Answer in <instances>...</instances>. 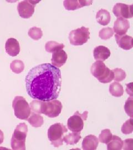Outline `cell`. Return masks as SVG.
I'll return each instance as SVG.
<instances>
[{
	"mask_svg": "<svg viewBox=\"0 0 133 150\" xmlns=\"http://www.w3.org/2000/svg\"><path fill=\"white\" fill-rule=\"evenodd\" d=\"M64 47L63 43H58L56 41H48L45 45L46 51L49 53H53L57 51L63 50Z\"/></svg>",
	"mask_w": 133,
	"mask_h": 150,
	"instance_id": "23",
	"label": "cell"
},
{
	"mask_svg": "<svg viewBox=\"0 0 133 150\" xmlns=\"http://www.w3.org/2000/svg\"><path fill=\"white\" fill-rule=\"evenodd\" d=\"M25 81L27 92L34 99L49 101L59 97L62 86L61 72L51 64H43L32 68Z\"/></svg>",
	"mask_w": 133,
	"mask_h": 150,
	"instance_id": "1",
	"label": "cell"
},
{
	"mask_svg": "<svg viewBox=\"0 0 133 150\" xmlns=\"http://www.w3.org/2000/svg\"><path fill=\"white\" fill-rule=\"evenodd\" d=\"M96 19L100 25L103 26H106L110 21L111 16L110 13L107 10L104 9H101L97 12L96 15Z\"/></svg>",
	"mask_w": 133,
	"mask_h": 150,
	"instance_id": "18",
	"label": "cell"
},
{
	"mask_svg": "<svg viewBox=\"0 0 133 150\" xmlns=\"http://www.w3.org/2000/svg\"><path fill=\"white\" fill-rule=\"evenodd\" d=\"M28 121L32 126L36 128L41 127L44 123L42 116L37 113H32L31 116L28 119Z\"/></svg>",
	"mask_w": 133,
	"mask_h": 150,
	"instance_id": "21",
	"label": "cell"
},
{
	"mask_svg": "<svg viewBox=\"0 0 133 150\" xmlns=\"http://www.w3.org/2000/svg\"><path fill=\"white\" fill-rule=\"evenodd\" d=\"M114 73V79L115 81L120 82L124 80L126 77V73L124 70L121 69H115L112 70Z\"/></svg>",
	"mask_w": 133,
	"mask_h": 150,
	"instance_id": "28",
	"label": "cell"
},
{
	"mask_svg": "<svg viewBox=\"0 0 133 150\" xmlns=\"http://www.w3.org/2000/svg\"><path fill=\"white\" fill-rule=\"evenodd\" d=\"M133 131V119L130 118L123 124L122 127V132L124 134H128L132 133Z\"/></svg>",
	"mask_w": 133,
	"mask_h": 150,
	"instance_id": "29",
	"label": "cell"
},
{
	"mask_svg": "<svg viewBox=\"0 0 133 150\" xmlns=\"http://www.w3.org/2000/svg\"><path fill=\"white\" fill-rule=\"evenodd\" d=\"M115 38L118 45L123 50H129L133 48V38L132 37L127 35H115Z\"/></svg>",
	"mask_w": 133,
	"mask_h": 150,
	"instance_id": "14",
	"label": "cell"
},
{
	"mask_svg": "<svg viewBox=\"0 0 133 150\" xmlns=\"http://www.w3.org/2000/svg\"><path fill=\"white\" fill-rule=\"evenodd\" d=\"M28 127L25 123H21L16 126L11 139V147L13 150L26 149V139Z\"/></svg>",
	"mask_w": 133,
	"mask_h": 150,
	"instance_id": "3",
	"label": "cell"
},
{
	"mask_svg": "<svg viewBox=\"0 0 133 150\" xmlns=\"http://www.w3.org/2000/svg\"><path fill=\"white\" fill-rule=\"evenodd\" d=\"M68 129L64 125L61 123L53 124L48 129V137L51 144L55 147H59L63 145L64 134Z\"/></svg>",
	"mask_w": 133,
	"mask_h": 150,
	"instance_id": "4",
	"label": "cell"
},
{
	"mask_svg": "<svg viewBox=\"0 0 133 150\" xmlns=\"http://www.w3.org/2000/svg\"><path fill=\"white\" fill-rule=\"evenodd\" d=\"M39 1H23L17 6V11L20 16L23 18H29L34 12V7Z\"/></svg>",
	"mask_w": 133,
	"mask_h": 150,
	"instance_id": "9",
	"label": "cell"
},
{
	"mask_svg": "<svg viewBox=\"0 0 133 150\" xmlns=\"http://www.w3.org/2000/svg\"><path fill=\"white\" fill-rule=\"evenodd\" d=\"M107 149L109 150H120L122 149L123 141L117 136L113 135L112 139L108 143Z\"/></svg>",
	"mask_w": 133,
	"mask_h": 150,
	"instance_id": "19",
	"label": "cell"
},
{
	"mask_svg": "<svg viewBox=\"0 0 133 150\" xmlns=\"http://www.w3.org/2000/svg\"><path fill=\"white\" fill-rule=\"evenodd\" d=\"M127 92L130 96H133V83L131 82L127 85Z\"/></svg>",
	"mask_w": 133,
	"mask_h": 150,
	"instance_id": "33",
	"label": "cell"
},
{
	"mask_svg": "<svg viewBox=\"0 0 133 150\" xmlns=\"http://www.w3.org/2000/svg\"><path fill=\"white\" fill-rule=\"evenodd\" d=\"M43 101L41 100H33L31 102L30 105L31 110L33 112L41 113V109H42V103Z\"/></svg>",
	"mask_w": 133,
	"mask_h": 150,
	"instance_id": "31",
	"label": "cell"
},
{
	"mask_svg": "<svg viewBox=\"0 0 133 150\" xmlns=\"http://www.w3.org/2000/svg\"><path fill=\"white\" fill-rule=\"evenodd\" d=\"M88 112L85 111L82 114L77 111L68 120L67 126L70 131L73 132H80L84 127V121L88 117Z\"/></svg>",
	"mask_w": 133,
	"mask_h": 150,
	"instance_id": "8",
	"label": "cell"
},
{
	"mask_svg": "<svg viewBox=\"0 0 133 150\" xmlns=\"http://www.w3.org/2000/svg\"><path fill=\"white\" fill-rule=\"evenodd\" d=\"M114 35V31L112 28L106 27L102 28L99 32V36L102 40H106L112 38Z\"/></svg>",
	"mask_w": 133,
	"mask_h": 150,
	"instance_id": "27",
	"label": "cell"
},
{
	"mask_svg": "<svg viewBox=\"0 0 133 150\" xmlns=\"http://www.w3.org/2000/svg\"><path fill=\"white\" fill-rule=\"evenodd\" d=\"M123 149L124 150H133V139H125L123 141Z\"/></svg>",
	"mask_w": 133,
	"mask_h": 150,
	"instance_id": "32",
	"label": "cell"
},
{
	"mask_svg": "<svg viewBox=\"0 0 133 150\" xmlns=\"http://www.w3.org/2000/svg\"><path fill=\"white\" fill-rule=\"evenodd\" d=\"M109 49L104 46H99L94 48L93 51L94 57L96 61H104L110 56Z\"/></svg>",
	"mask_w": 133,
	"mask_h": 150,
	"instance_id": "16",
	"label": "cell"
},
{
	"mask_svg": "<svg viewBox=\"0 0 133 150\" xmlns=\"http://www.w3.org/2000/svg\"><path fill=\"white\" fill-rule=\"evenodd\" d=\"M12 107L17 118L23 120H28L31 115V108L23 97H15L12 102Z\"/></svg>",
	"mask_w": 133,
	"mask_h": 150,
	"instance_id": "5",
	"label": "cell"
},
{
	"mask_svg": "<svg viewBox=\"0 0 133 150\" xmlns=\"http://www.w3.org/2000/svg\"><path fill=\"white\" fill-rule=\"evenodd\" d=\"M81 137L79 132L71 133L64 136L63 141L67 145H75L80 141Z\"/></svg>",
	"mask_w": 133,
	"mask_h": 150,
	"instance_id": "22",
	"label": "cell"
},
{
	"mask_svg": "<svg viewBox=\"0 0 133 150\" xmlns=\"http://www.w3.org/2000/svg\"><path fill=\"white\" fill-rule=\"evenodd\" d=\"M99 145V140L96 136H87L82 142V149L84 150H95Z\"/></svg>",
	"mask_w": 133,
	"mask_h": 150,
	"instance_id": "17",
	"label": "cell"
},
{
	"mask_svg": "<svg viewBox=\"0 0 133 150\" xmlns=\"http://www.w3.org/2000/svg\"><path fill=\"white\" fill-rule=\"evenodd\" d=\"M124 109L125 112L127 113L128 116L132 118L133 110V99L132 97H129L125 102L124 105Z\"/></svg>",
	"mask_w": 133,
	"mask_h": 150,
	"instance_id": "30",
	"label": "cell"
},
{
	"mask_svg": "<svg viewBox=\"0 0 133 150\" xmlns=\"http://www.w3.org/2000/svg\"><path fill=\"white\" fill-rule=\"evenodd\" d=\"M89 38V29L84 26L74 30L69 33V42L74 46H82L86 43Z\"/></svg>",
	"mask_w": 133,
	"mask_h": 150,
	"instance_id": "6",
	"label": "cell"
},
{
	"mask_svg": "<svg viewBox=\"0 0 133 150\" xmlns=\"http://www.w3.org/2000/svg\"><path fill=\"white\" fill-rule=\"evenodd\" d=\"M91 74L100 82L107 83L114 79V73L103 62L96 61L91 65Z\"/></svg>",
	"mask_w": 133,
	"mask_h": 150,
	"instance_id": "2",
	"label": "cell"
},
{
	"mask_svg": "<svg viewBox=\"0 0 133 150\" xmlns=\"http://www.w3.org/2000/svg\"><path fill=\"white\" fill-rule=\"evenodd\" d=\"M5 50L8 54L12 57H15L20 52V43L15 38H8L6 42Z\"/></svg>",
	"mask_w": 133,
	"mask_h": 150,
	"instance_id": "12",
	"label": "cell"
},
{
	"mask_svg": "<svg viewBox=\"0 0 133 150\" xmlns=\"http://www.w3.org/2000/svg\"><path fill=\"white\" fill-rule=\"evenodd\" d=\"M10 69L14 73L18 74L25 69V64L21 60H14L10 64Z\"/></svg>",
	"mask_w": 133,
	"mask_h": 150,
	"instance_id": "24",
	"label": "cell"
},
{
	"mask_svg": "<svg viewBox=\"0 0 133 150\" xmlns=\"http://www.w3.org/2000/svg\"><path fill=\"white\" fill-rule=\"evenodd\" d=\"M28 34L30 38L34 40H39L43 36L42 30L40 28L36 27H33L30 28Z\"/></svg>",
	"mask_w": 133,
	"mask_h": 150,
	"instance_id": "26",
	"label": "cell"
},
{
	"mask_svg": "<svg viewBox=\"0 0 133 150\" xmlns=\"http://www.w3.org/2000/svg\"><path fill=\"white\" fill-rule=\"evenodd\" d=\"M109 92L112 96L115 97L122 96L124 93L123 87L119 83L114 82L109 86Z\"/></svg>",
	"mask_w": 133,
	"mask_h": 150,
	"instance_id": "20",
	"label": "cell"
},
{
	"mask_svg": "<svg viewBox=\"0 0 133 150\" xmlns=\"http://www.w3.org/2000/svg\"><path fill=\"white\" fill-rule=\"evenodd\" d=\"M133 5H128L122 3H118L114 6L113 12L118 18H131L133 16Z\"/></svg>",
	"mask_w": 133,
	"mask_h": 150,
	"instance_id": "10",
	"label": "cell"
},
{
	"mask_svg": "<svg viewBox=\"0 0 133 150\" xmlns=\"http://www.w3.org/2000/svg\"><path fill=\"white\" fill-rule=\"evenodd\" d=\"M130 28V23L127 20L122 17L118 18L114 22L113 31L118 35H124L128 31Z\"/></svg>",
	"mask_w": 133,
	"mask_h": 150,
	"instance_id": "11",
	"label": "cell"
},
{
	"mask_svg": "<svg viewBox=\"0 0 133 150\" xmlns=\"http://www.w3.org/2000/svg\"><path fill=\"white\" fill-rule=\"evenodd\" d=\"M62 108V104L58 100L42 101L41 113L44 114L50 118H54L58 116Z\"/></svg>",
	"mask_w": 133,
	"mask_h": 150,
	"instance_id": "7",
	"label": "cell"
},
{
	"mask_svg": "<svg viewBox=\"0 0 133 150\" xmlns=\"http://www.w3.org/2000/svg\"><path fill=\"white\" fill-rule=\"evenodd\" d=\"M4 134L3 133V132L0 130V144H2V142H4Z\"/></svg>",
	"mask_w": 133,
	"mask_h": 150,
	"instance_id": "34",
	"label": "cell"
},
{
	"mask_svg": "<svg viewBox=\"0 0 133 150\" xmlns=\"http://www.w3.org/2000/svg\"><path fill=\"white\" fill-rule=\"evenodd\" d=\"M92 1H64L63 5L67 10L73 11L84 6L91 5Z\"/></svg>",
	"mask_w": 133,
	"mask_h": 150,
	"instance_id": "15",
	"label": "cell"
},
{
	"mask_svg": "<svg viewBox=\"0 0 133 150\" xmlns=\"http://www.w3.org/2000/svg\"><path fill=\"white\" fill-rule=\"evenodd\" d=\"M68 59V55L63 50L57 51L52 54V58L51 59L52 64L54 66L59 68L63 66Z\"/></svg>",
	"mask_w": 133,
	"mask_h": 150,
	"instance_id": "13",
	"label": "cell"
},
{
	"mask_svg": "<svg viewBox=\"0 0 133 150\" xmlns=\"http://www.w3.org/2000/svg\"><path fill=\"white\" fill-rule=\"evenodd\" d=\"M112 136L113 135L110 130L109 129H106L101 131V134L99 136V139L101 143L106 144L111 140Z\"/></svg>",
	"mask_w": 133,
	"mask_h": 150,
	"instance_id": "25",
	"label": "cell"
}]
</instances>
